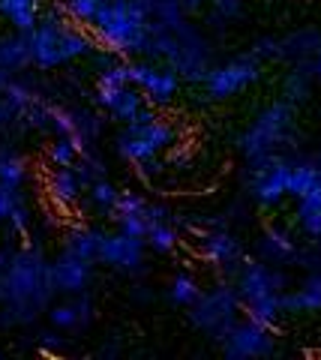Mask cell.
I'll use <instances>...</instances> for the list:
<instances>
[{
    "label": "cell",
    "mask_w": 321,
    "mask_h": 360,
    "mask_svg": "<svg viewBox=\"0 0 321 360\" xmlns=\"http://www.w3.org/2000/svg\"><path fill=\"white\" fill-rule=\"evenodd\" d=\"M27 180V160L13 148H0V184L9 189H21Z\"/></svg>",
    "instance_id": "cell-28"
},
{
    "label": "cell",
    "mask_w": 321,
    "mask_h": 360,
    "mask_svg": "<svg viewBox=\"0 0 321 360\" xmlns=\"http://www.w3.org/2000/svg\"><path fill=\"white\" fill-rule=\"evenodd\" d=\"M198 255H202L207 264H214V267L223 270V274H228V276H235L237 267L243 264V258H247L240 238L228 229L198 231Z\"/></svg>",
    "instance_id": "cell-13"
},
{
    "label": "cell",
    "mask_w": 321,
    "mask_h": 360,
    "mask_svg": "<svg viewBox=\"0 0 321 360\" xmlns=\"http://www.w3.org/2000/svg\"><path fill=\"white\" fill-rule=\"evenodd\" d=\"M243 4L247 0H210V25L225 27L228 21H235L243 15Z\"/></svg>",
    "instance_id": "cell-35"
},
{
    "label": "cell",
    "mask_w": 321,
    "mask_h": 360,
    "mask_svg": "<svg viewBox=\"0 0 321 360\" xmlns=\"http://www.w3.org/2000/svg\"><path fill=\"white\" fill-rule=\"evenodd\" d=\"M145 243L150 246L153 252L169 255V252L177 250V243H181V234H177V229H174L171 219H157V222H150Z\"/></svg>",
    "instance_id": "cell-30"
},
{
    "label": "cell",
    "mask_w": 321,
    "mask_h": 360,
    "mask_svg": "<svg viewBox=\"0 0 321 360\" xmlns=\"http://www.w3.org/2000/svg\"><path fill=\"white\" fill-rule=\"evenodd\" d=\"M30 210H27V205H25V201H21V205L13 210V213H9V231H13V234H18V238H27V231H30Z\"/></svg>",
    "instance_id": "cell-38"
},
{
    "label": "cell",
    "mask_w": 321,
    "mask_h": 360,
    "mask_svg": "<svg viewBox=\"0 0 321 360\" xmlns=\"http://www.w3.org/2000/svg\"><path fill=\"white\" fill-rule=\"evenodd\" d=\"M243 315L252 321L264 324V328L276 330L280 324V315H282V303H280V295H270V297H258V300H247L243 303Z\"/></svg>",
    "instance_id": "cell-29"
},
{
    "label": "cell",
    "mask_w": 321,
    "mask_h": 360,
    "mask_svg": "<svg viewBox=\"0 0 321 360\" xmlns=\"http://www.w3.org/2000/svg\"><path fill=\"white\" fill-rule=\"evenodd\" d=\"M48 321H51V328H58V330L79 333L93 321V300L87 297V291H81V295H66V300L48 307Z\"/></svg>",
    "instance_id": "cell-16"
},
{
    "label": "cell",
    "mask_w": 321,
    "mask_h": 360,
    "mask_svg": "<svg viewBox=\"0 0 321 360\" xmlns=\"http://www.w3.org/2000/svg\"><path fill=\"white\" fill-rule=\"evenodd\" d=\"M84 193V180L79 177V172H75V165L70 168H54V172L48 174V195L58 207H72L79 205V198Z\"/></svg>",
    "instance_id": "cell-21"
},
{
    "label": "cell",
    "mask_w": 321,
    "mask_h": 360,
    "mask_svg": "<svg viewBox=\"0 0 321 360\" xmlns=\"http://www.w3.org/2000/svg\"><path fill=\"white\" fill-rule=\"evenodd\" d=\"M294 201H297L294 217H297L301 231L306 234V238L318 240L321 238V177H318V184L309 189V193H303L301 198H294Z\"/></svg>",
    "instance_id": "cell-23"
},
{
    "label": "cell",
    "mask_w": 321,
    "mask_h": 360,
    "mask_svg": "<svg viewBox=\"0 0 321 360\" xmlns=\"http://www.w3.org/2000/svg\"><path fill=\"white\" fill-rule=\"evenodd\" d=\"M318 177H321V165L315 160H306V156H297V160H291V172H289V195L301 198L318 184Z\"/></svg>",
    "instance_id": "cell-27"
},
{
    "label": "cell",
    "mask_w": 321,
    "mask_h": 360,
    "mask_svg": "<svg viewBox=\"0 0 321 360\" xmlns=\"http://www.w3.org/2000/svg\"><path fill=\"white\" fill-rule=\"evenodd\" d=\"M27 66H33L30 60V39L27 33H4L0 37V70L6 72H25Z\"/></svg>",
    "instance_id": "cell-22"
},
{
    "label": "cell",
    "mask_w": 321,
    "mask_h": 360,
    "mask_svg": "<svg viewBox=\"0 0 321 360\" xmlns=\"http://www.w3.org/2000/svg\"><path fill=\"white\" fill-rule=\"evenodd\" d=\"M150 207H153L150 201L141 198L138 193H120L117 205H114V210H112V219L117 222L120 231H126V234H132V238H141V240H145L150 222H153Z\"/></svg>",
    "instance_id": "cell-17"
},
{
    "label": "cell",
    "mask_w": 321,
    "mask_h": 360,
    "mask_svg": "<svg viewBox=\"0 0 321 360\" xmlns=\"http://www.w3.org/2000/svg\"><path fill=\"white\" fill-rule=\"evenodd\" d=\"M103 238H105L103 229H93V225H72V229L66 231L63 250H70V252L81 255V258H87V262L96 264L99 246H103Z\"/></svg>",
    "instance_id": "cell-25"
},
{
    "label": "cell",
    "mask_w": 321,
    "mask_h": 360,
    "mask_svg": "<svg viewBox=\"0 0 321 360\" xmlns=\"http://www.w3.org/2000/svg\"><path fill=\"white\" fill-rule=\"evenodd\" d=\"M289 172H291V156H285V153L247 162V193L261 207L280 205L289 195Z\"/></svg>",
    "instance_id": "cell-8"
},
{
    "label": "cell",
    "mask_w": 321,
    "mask_h": 360,
    "mask_svg": "<svg viewBox=\"0 0 321 360\" xmlns=\"http://www.w3.org/2000/svg\"><path fill=\"white\" fill-rule=\"evenodd\" d=\"M309 72H313V78L321 84V49L313 54V58H309Z\"/></svg>",
    "instance_id": "cell-42"
},
{
    "label": "cell",
    "mask_w": 321,
    "mask_h": 360,
    "mask_svg": "<svg viewBox=\"0 0 321 360\" xmlns=\"http://www.w3.org/2000/svg\"><path fill=\"white\" fill-rule=\"evenodd\" d=\"M93 103L105 111L112 120H117L120 127H126V123L136 120V115L141 108L148 105V99L145 94L136 87V84H103V82H96L93 87Z\"/></svg>",
    "instance_id": "cell-14"
},
{
    "label": "cell",
    "mask_w": 321,
    "mask_h": 360,
    "mask_svg": "<svg viewBox=\"0 0 321 360\" xmlns=\"http://www.w3.org/2000/svg\"><path fill=\"white\" fill-rule=\"evenodd\" d=\"M321 49V30L315 27H301L280 37V60L282 63H309V58Z\"/></svg>",
    "instance_id": "cell-20"
},
{
    "label": "cell",
    "mask_w": 321,
    "mask_h": 360,
    "mask_svg": "<svg viewBox=\"0 0 321 360\" xmlns=\"http://www.w3.org/2000/svg\"><path fill=\"white\" fill-rule=\"evenodd\" d=\"M51 279L58 295H81L93 279V262H87V258L70 250H60L51 258Z\"/></svg>",
    "instance_id": "cell-15"
},
{
    "label": "cell",
    "mask_w": 321,
    "mask_h": 360,
    "mask_svg": "<svg viewBox=\"0 0 321 360\" xmlns=\"http://www.w3.org/2000/svg\"><path fill=\"white\" fill-rule=\"evenodd\" d=\"M198 295H202V285H198V279L192 274H177L171 279V288H169V297L171 303H177V307H186L190 309L192 303L198 300Z\"/></svg>",
    "instance_id": "cell-32"
},
{
    "label": "cell",
    "mask_w": 321,
    "mask_h": 360,
    "mask_svg": "<svg viewBox=\"0 0 321 360\" xmlns=\"http://www.w3.org/2000/svg\"><path fill=\"white\" fill-rule=\"evenodd\" d=\"M0 357H4V352H0Z\"/></svg>",
    "instance_id": "cell-43"
},
{
    "label": "cell",
    "mask_w": 321,
    "mask_h": 360,
    "mask_svg": "<svg viewBox=\"0 0 321 360\" xmlns=\"http://www.w3.org/2000/svg\"><path fill=\"white\" fill-rule=\"evenodd\" d=\"M30 39V60L37 70H58V66L79 60L93 54L99 45L93 33L75 25V21L63 13V6H48L39 15V25L27 33Z\"/></svg>",
    "instance_id": "cell-2"
},
{
    "label": "cell",
    "mask_w": 321,
    "mask_h": 360,
    "mask_svg": "<svg viewBox=\"0 0 321 360\" xmlns=\"http://www.w3.org/2000/svg\"><path fill=\"white\" fill-rule=\"evenodd\" d=\"M240 312H243V300L237 295L235 279H219L214 288L202 291L198 300L190 307V321L214 342H223V336L231 330V324L237 321Z\"/></svg>",
    "instance_id": "cell-5"
},
{
    "label": "cell",
    "mask_w": 321,
    "mask_h": 360,
    "mask_svg": "<svg viewBox=\"0 0 321 360\" xmlns=\"http://www.w3.org/2000/svg\"><path fill=\"white\" fill-rule=\"evenodd\" d=\"M237 285L240 300H258L270 295H282L289 288V276L280 270V264L258 262V258H243V264L237 267V274L231 276Z\"/></svg>",
    "instance_id": "cell-11"
},
{
    "label": "cell",
    "mask_w": 321,
    "mask_h": 360,
    "mask_svg": "<svg viewBox=\"0 0 321 360\" xmlns=\"http://www.w3.org/2000/svg\"><path fill=\"white\" fill-rule=\"evenodd\" d=\"M21 201H25V198H21L18 189H9V186L0 184V222H6L9 213H13Z\"/></svg>",
    "instance_id": "cell-39"
},
{
    "label": "cell",
    "mask_w": 321,
    "mask_h": 360,
    "mask_svg": "<svg viewBox=\"0 0 321 360\" xmlns=\"http://www.w3.org/2000/svg\"><path fill=\"white\" fill-rule=\"evenodd\" d=\"M261 78V60L252 58V54H237L225 63H214L210 66L207 78L202 82L204 87V96L214 99V103H223V99L237 96L240 90L252 87Z\"/></svg>",
    "instance_id": "cell-7"
},
{
    "label": "cell",
    "mask_w": 321,
    "mask_h": 360,
    "mask_svg": "<svg viewBox=\"0 0 321 360\" xmlns=\"http://www.w3.org/2000/svg\"><path fill=\"white\" fill-rule=\"evenodd\" d=\"M87 30L93 33L103 51L120 54V58H145L148 54L150 18L132 6V0H105Z\"/></svg>",
    "instance_id": "cell-3"
},
{
    "label": "cell",
    "mask_w": 321,
    "mask_h": 360,
    "mask_svg": "<svg viewBox=\"0 0 321 360\" xmlns=\"http://www.w3.org/2000/svg\"><path fill=\"white\" fill-rule=\"evenodd\" d=\"M117 198H120V189L108 177H99L93 184H87V201H91L99 213H105V217H112Z\"/></svg>",
    "instance_id": "cell-31"
},
{
    "label": "cell",
    "mask_w": 321,
    "mask_h": 360,
    "mask_svg": "<svg viewBox=\"0 0 321 360\" xmlns=\"http://www.w3.org/2000/svg\"><path fill=\"white\" fill-rule=\"evenodd\" d=\"M223 354L228 360H256V357H268L276 352V330L264 328V324L252 321V319H237L231 324V330L223 336Z\"/></svg>",
    "instance_id": "cell-10"
},
{
    "label": "cell",
    "mask_w": 321,
    "mask_h": 360,
    "mask_svg": "<svg viewBox=\"0 0 321 360\" xmlns=\"http://www.w3.org/2000/svg\"><path fill=\"white\" fill-rule=\"evenodd\" d=\"M75 172H79V177L84 180V186H87V184H93V180H99V177H108V174H105L103 156H93L91 148L81 150V156L75 160Z\"/></svg>",
    "instance_id": "cell-36"
},
{
    "label": "cell",
    "mask_w": 321,
    "mask_h": 360,
    "mask_svg": "<svg viewBox=\"0 0 321 360\" xmlns=\"http://www.w3.org/2000/svg\"><path fill=\"white\" fill-rule=\"evenodd\" d=\"M282 315H306L321 312V270H309L306 279L291 291L280 295Z\"/></svg>",
    "instance_id": "cell-18"
},
{
    "label": "cell",
    "mask_w": 321,
    "mask_h": 360,
    "mask_svg": "<svg viewBox=\"0 0 321 360\" xmlns=\"http://www.w3.org/2000/svg\"><path fill=\"white\" fill-rule=\"evenodd\" d=\"M105 0H60V6H63V13L70 15L75 25H81V27H91L93 25V18L99 13V6H103Z\"/></svg>",
    "instance_id": "cell-34"
},
{
    "label": "cell",
    "mask_w": 321,
    "mask_h": 360,
    "mask_svg": "<svg viewBox=\"0 0 321 360\" xmlns=\"http://www.w3.org/2000/svg\"><path fill=\"white\" fill-rule=\"evenodd\" d=\"M129 82L136 84L150 105H171L177 90H181V75H177L169 63L141 58L129 60Z\"/></svg>",
    "instance_id": "cell-9"
},
{
    "label": "cell",
    "mask_w": 321,
    "mask_h": 360,
    "mask_svg": "<svg viewBox=\"0 0 321 360\" xmlns=\"http://www.w3.org/2000/svg\"><path fill=\"white\" fill-rule=\"evenodd\" d=\"M177 141V132L169 120H162L159 115L148 123H126L124 132L117 135V153L132 165H145L153 162L162 150H169Z\"/></svg>",
    "instance_id": "cell-6"
},
{
    "label": "cell",
    "mask_w": 321,
    "mask_h": 360,
    "mask_svg": "<svg viewBox=\"0 0 321 360\" xmlns=\"http://www.w3.org/2000/svg\"><path fill=\"white\" fill-rule=\"evenodd\" d=\"M313 72H309V63H291V70L285 72L282 78V96L289 99V103L301 105L309 99V94H313Z\"/></svg>",
    "instance_id": "cell-26"
},
{
    "label": "cell",
    "mask_w": 321,
    "mask_h": 360,
    "mask_svg": "<svg viewBox=\"0 0 321 360\" xmlns=\"http://www.w3.org/2000/svg\"><path fill=\"white\" fill-rule=\"evenodd\" d=\"M258 252L264 262L270 264H280V267H294V258L297 252H301V246H297V240L291 238L289 229H282V225H268L258 240Z\"/></svg>",
    "instance_id": "cell-19"
},
{
    "label": "cell",
    "mask_w": 321,
    "mask_h": 360,
    "mask_svg": "<svg viewBox=\"0 0 321 360\" xmlns=\"http://www.w3.org/2000/svg\"><path fill=\"white\" fill-rule=\"evenodd\" d=\"M79 156H81V148L72 139H66V135H58V139L48 144V162L54 168H70V165H75Z\"/></svg>",
    "instance_id": "cell-33"
},
{
    "label": "cell",
    "mask_w": 321,
    "mask_h": 360,
    "mask_svg": "<svg viewBox=\"0 0 321 360\" xmlns=\"http://www.w3.org/2000/svg\"><path fill=\"white\" fill-rule=\"evenodd\" d=\"M183 13H202L204 6H210V0H181Z\"/></svg>",
    "instance_id": "cell-41"
},
{
    "label": "cell",
    "mask_w": 321,
    "mask_h": 360,
    "mask_svg": "<svg viewBox=\"0 0 321 360\" xmlns=\"http://www.w3.org/2000/svg\"><path fill=\"white\" fill-rule=\"evenodd\" d=\"M145 240L132 238L126 231H105L103 246H99L96 264H105L120 274H141L145 270Z\"/></svg>",
    "instance_id": "cell-12"
},
{
    "label": "cell",
    "mask_w": 321,
    "mask_h": 360,
    "mask_svg": "<svg viewBox=\"0 0 321 360\" xmlns=\"http://www.w3.org/2000/svg\"><path fill=\"white\" fill-rule=\"evenodd\" d=\"M294 141H297L294 103L276 99V103H270L264 111H258V117L243 129V135L237 139V148L243 153V160L256 162V160H268V156L285 153V148H294Z\"/></svg>",
    "instance_id": "cell-4"
},
{
    "label": "cell",
    "mask_w": 321,
    "mask_h": 360,
    "mask_svg": "<svg viewBox=\"0 0 321 360\" xmlns=\"http://www.w3.org/2000/svg\"><path fill=\"white\" fill-rule=\"evenodd\" d=\"M0 15L13 25V30L30 33L39 25L42 0H0Z\"/></svg>",
    "instance_id": "cell-24"
},
{
    "label": "cell",
    "mask_w": 321,
    "mask_h": 360,
    "mask_svg": "<svg viewBox=\"0 0 321 360\" xmlns=\"http://www.w3.org/2000/svg\"><path fill=\"white\" fill-rule=\"evenodd\" d=\"M63 330L58 328H51V330H39L37 333V345H39V352L42 354H60L63 348H66V336H60Z\"/></svg>",
    "instance_id": "cell-37"
},
{
    "label": "cell",
    "mask_w": 321,
    "mask_h": 360,
    "mask_svg": "<svg viewBox=\"0 0 321 360\" xmlns=\"http://www.w3.org/2000/svg\"><path fill=\"white\" fill-rule=\"evenodd\" d=\"M54 295L58 288L46 252L39 246L15 250L6 276V297L0 303V328H27L42 312H48Z\"/></svg>",
    "instance_id": "cell-1"
},
{
    "label": "cell",
    "mask_w": 321,
    "mask_h": 360,
    "mask_svg": "<svg viewBox=\"0 0 321 360\" xmlns=\"http://www.w3.org/2000/svg\"><path fill=\"white\" fill-rule=\"evenodd\" d=\"M13 255H15L13 246H0V303H4V297H6V276H9Z\"/></svg>",
    "instance_id": "cell-40"
}]
</instances>
